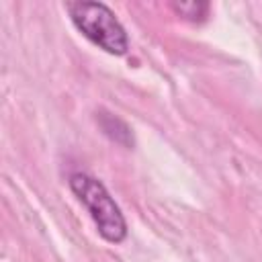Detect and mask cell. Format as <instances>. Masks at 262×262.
Segmentation results:
<instances>
[{"label": "cell", "instance_id": "obj_1", "mask_svg": "<svg viewBox=\"0 0 262 262\" xmlns=\"http://www.w3.org/2000/svg\"><path fill=\"white\" fill-rule=\"evenodd\" d=\"M70 190L86 207L100 237L108 244H121L127 237V221L121 207L115 203L106 186L86 172H72L68 178Z\"/></svg>", "mask_w": 262, "mask_h": 262}, {"label": "cell", "instance_id": "obj_4", "mask_svg": "<svg viewBox=\"0 0 262 262\" xmlns=\"http://www.w3.org/2000/svg\"><path fill=\"white\" fill-rule=\"evenodd\" d=\"M172 8L188 20H201L209 14V4L207 2H174Z\"/></svg>", "mask_w": 262, "mask_h": 262}, {"label": "cell", "instance_id": "obj_3", "mask_svg": "<svg viewBox=\"0 0 262 262\" xmlns=\"http://www.w3.org/2000/svg\"><path fill=\"white\" fill-rule=\"evenodd\" d=\"M96 123L111 141H115L119 145H125V147H133V133H131L129 125L123 119H119L113 113L98 111L96 113Z\"/></svg>", "mask_w": 262, "mask_h": 262}, {"label": "cell", "instance_id": "obj_2", "mask_svg": "<svg viewBox=\"0 0 262 262\" xmlns=\"http://www.w3.org/2000/svg\"><path fill=\"white\" fill-rule=\"evenodd\" d=\"M66 10L74 27L98 49L111 55H125L129 49V37L115 12L104 2H68Z\"/></svg>", "mask_w": 262, "mask_h": 262}]
</instances>
